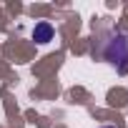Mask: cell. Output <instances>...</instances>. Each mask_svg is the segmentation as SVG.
<instances>
[{
    "label": "cell",
    "instance_id": "3957f363",
    "mask_svg": "<svg viewBox=\"0 0 128 128\" xmlns=\"http://www.w3.org/2000/svg\"><path fill=\"white\" fill-rule=\"evenodd\" d=\"M103 128H113V126H103Z\"/></svg>",
    "mask_w": 128,
    "mask_h": 128
},
{
    "label": "cell",
    "instance_id": "7a4b0ae2",
    "mask_svg": "<svg viewBox=\"0 0 128 128\" xmlns=\"http://www.w3.org/2000/svg\"><path fill=\"white\" fill-rule=\"evenodd\" d=\"M33 40L38 43V45H45V43H50L53 38H55V28L48 23V20H40V23H35V28H33Z\"/></svg>",
    "mask_w": 128,
    "mask_h": 128
},
{
    "label": "cell",
    "instance_id": "6da1fadb",
    "mask_svg": "<svg viewBox=\"0 0 128 128\" xmlns=\"http://www.w3.org/2000/svg\"><path fill=\"white\" fill-rule=\"evenodd\" d=\"M93 55L116 66L118 73H128V35L118 30H103L96 38Z\"/></svg>",
    "mask_w": 128,
    "mask_h": 128
}]
</instances>
